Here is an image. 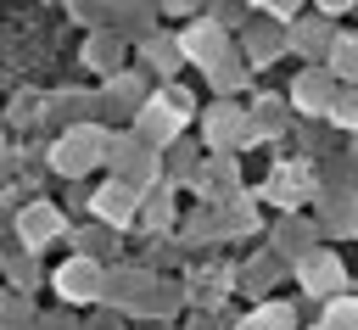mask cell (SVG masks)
Returning a JSON list of instances; mask_svg holds the SVG:
<instances>
[{
  "mask_svg": "<svg viewBox=\"0 0 358 330\" xmlns=\"http://www.w3.org/2000/svg\"><path fill=\"white\" fill-rule=\"evenodd\" d=\"M101 145H106V140H101L95 129H73V134L56 145V168H62V173H84L90 162H101V157H106Z\"/></svg>",
  "mask_w": 358,
  "mask_h": 330,
  "instance_id": "1",
  "label": "cell"
},
{
  "mask_svg": "<svg viewBox=\"0 0 358 330\" xmlns=\"http://www.w3.org/2000/svg\"><path fill=\"white\" fill-rule=\"evenodd\" d=\"M56 291H62L67 302H90V296H101V268H95L90 257H73V263L56 274Z\"/></svg>",
  "mask_w": 358,
  "mask_h": 330,
  "instance_id": "2",
  "label": "cell"
},
{
  "mask_svg": "<svg viewBox=\"0 0 358 330\" xmlns=\"http://www.w3.org/2000/svg\"><path fill=\"white\" fill-rule=\"evenodd\" d=\"M313 190V179H308V168H296V162H285V168H274V179L263 185V196H274L280 207H296L302 196Z\"/></svg>",
  "mask_w": 358,
  "mask_h": 330,
  "instance_id": "3",
  "label": "cell"
},
{
  "mask_svg": "<svg viewBox=\"0 0 358 330\" xmlns=\"http://www.w3.org/2000/svg\"><path fill=\"white\" fill-rule=\"evenodd\" d=\"M134 207H140V196H134V185H123V179H112V185L95 196V213H101L106 224H129Z\"/></svg>",
  "mask_w": 358,
  "mask_h": 330,
  "instance_id": "4",
  "label": "cell"
},
{
  "mask_svg": "<svg viewBox=\"0 0 358 330\" xmlns=\"http://www.w3.org/2000/svg\"><path fill=\"white\" fill-rule=\"evenodd\" d=\"M291 95H296V106H302V112H330L341 89H330V73H302Z\"/></svg>",
  "mask_w": 358,
  "mask_h": 330,
  "instance_id": "5",
  "label": "cell"
},
{
  "mask_svg": "<svg viewBox=\"0 0 358 330\" xmlns=\"http://www.w3.org/2000/svg\"><path fill=\"white\" fill-rule=\"evenodd\" d=\"M56 229H62V218H56V207H28V213H22V235H28L34 246H39V241H50Z\"/></svg>",
  "mask_w": 358,
  "mask_h": 330,
  "instance_id": "6",
  "label": "cell"
},
{
  "mask_svg": "<svg viewBox=\"0 0 358 330\" xmlns=\"http://www.w3.org/2000/svg\"><path fill=\"white\" fill-rule=\"evenodd\" d=\"M330 73H336V78H347V84L358 78V39H352V34L330 45Z\"/></svg>",
  "mask_w": 358,
  "mask_h": 330,
  "instance_id": "7",
  "label": "cell"
},
{
  "mask_svg": "<svg viewBox=\"0 0 358 330\" xmlns=\"http://www.w3.org/2000/svg\"><path fill=\"white\" fill-rule=\"evenodd\" d=\"M213 45H218V28H213V22H196V28L179 39V50H185V56H196V62H207V56H213Z\"/></svg>",
  "mask_w": 358,
  "mask_h": 330,
  "instance_id": "8",
  "label": "cell"
},
{
  "mask_svg": "<svg viewBox=\"0 0 358 330\" xmlns=\"http://www.w3.org/2000/svg\"><path fill=\"white\" fill-rule=\"evenodd\" d=\"M302 280H308V291H330V285L341 280V268H336L330 257H308V263H302Z\"/></svg>",
  "mask_w": 358,
  "mask_h": 330,
  "instance_id": "9",
  "label": "cell"
},
{
  "mask_svg": "<svg viewBox=\"0 0 358 330\" xmlns=\"http://www.w3.org/2000/svg\"><path fill=\"white\" fill-rule=\"evenodd\" d=\"M324 330H358V296H336L324 308Z\"/></svg>",
  "mask_w": 358,
  "mask_h": 330,
  "instance_id": "10",
  "label": "cell"
},
{
  "mask_svg": "<svg viewBox=\"0 0 358 330\" xmlns=\"http://www.w3.org/2000/svg\"><path fill=\"white\" fill-rule=\"evenodd\" d=\"M241 330H291V313H285L280 302H268V308L246 313V319H241Z\"/></svg>",
  "mask_w": 358,
  "mask_h": 330,
  "instance_id": "11",
  "label": "cell"
},
{
  "mask_svg": "<svg viewBox=\"0 0 358 330\" xmlns=\"http://www.w3.org/2000/svg\"><path fill=\"white\" fill-rule=\"evenodd\" d=\"M330 123H341V129H358V89H341V95H336V106H330Z\"/></svg>",
  "mask_w": 358,
  "mask_h": 330,
  "instance_id": "12",
  "label": "cell"
},
{
  "mask_svg": "<svg viewBox=\"0 0 358 330\" xmlns=\"http://www.w3.org/2000/svg\"><path fill=\"white\" fill-rule=\"evenodd\" d=\"M207 134H213V140L235 134V112H213V117H207Z\"/></svg>",
  "mask_w": 358,
  "mask_h": 330,
  "instance_id": "13",
  "label": "cell"
}]
</instances>
